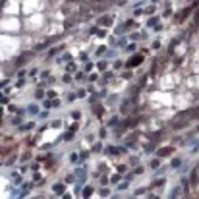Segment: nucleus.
Listing matches in <instances>:
<instances>
[{
	"instance_id": "1",
	"label": "nucleus",
	"mask_w": 199,
	"mask_h": 199,
	"mask_svg": "<svg viewBox=\"0 0 199 199\" xmlns=\"http://www.w3.org/2000/svg\"><path fill=\"white\" fill-rule=\"evenodd\" d=\"M18 50H19V39L0 35V62L10 60L12 56H16Z\"/></svg>"
},
{
	"instance_id": "2",
	"label": "nucleus",
	"mask_w": 199,
	"mask_h": 199,
	"mask_svg": "<svg viewBox=\"0 0 199 199\" xmlns=\"http://www.w3.org/2000/svg\"><path fill=\"white\" fill-rule=\"evenodd\" d=\"M182 83V75L180 72H164L161 77V81H158V89L161 91H172V89L176 87V85Z\"/></svg>"
},
{
	"instance_id": "3",
	"label": "nucleus",
	"mask_w": 199,
	"mask_h": 199,
	"mask_svg": "<svg viewBox=\"0 0 199 199\" xmlns=\"http://www.w3.org/2000/svg\"><path fill=\"white\" fill-rule=\"evenodd\" d=\"M43 23H45V16H43V14H35V16H31V18H27V21H25L23 29H25L27 33L39 31V29L43 27Z\"/></svg>"
},
{
	"instance_id": "4",
	"label": "nucleus",
	"mask_w": 199,
	"mask_h": 199,
	"mask_svg": "<svg viewBox=\"0 0 199 199\" xmlns=\"http://www.w3.org/2000/svg\"><path fill=\"white\" fill-rule=\"evenodd\" d=\"M19 27H21V23H19V19L18 18H14V16H12V18H4V16H2V18H0V29H2V31H19Z\"/></svg>"
},
{
	"instance_id": "5",
	"label": "nucleus",
	"mask_w": 199,
	"mask_h": 199,
	"mask_svg": "<svg viewBox=\"0 0 199 199\" xmlns=\"http://www.w3.org/2000/svg\"><path fill=\"white\" fill-rule=\"evenodd\" d=\"M143 60H145V52H137V54H134L130 60L126 62V66H128L130 70H134V68H137V66L143 64Z\"/></svg>"
},
{
	"instance_id": "6",
	"label": "nucleus",
	"mask_w": 199,
	"mask_h": 199,
	"mask_svg": "<svg viewBox=\"0 0 199 199\" xmlns=\"http://www.w3.org/2000/svg\"><path fill=\"white\" fill-rule=\"evenodd\" d=\"M184 87H188L190 91H199V74H191V77L184 81Z\"/></svg>"
},
{
	"instance_id": "7",
	"label": "nucleus",
	"mask_w": 199,
	"mask_h": 199,
	"mask_svg": "<svg viewBox=\"0 0 199 199\" xmlns=\"http://www.w3.org/2000/svg\"><path fill=\"white\" fill-rule=\"evenodd\" d=\"M114 19H116L114 14H104V16H101V18L97 19V25L99 27H110L112 23H114Z\"/></svg>"
},
{
	"instance_id": "8",
	"label": "nucleus",
	"mask_w": 199,
	"mask_h": 199,
	"mask_svg": "<svg viewBox=\"0 0 199 199\" xmlns=\"http://www.w3.org/2000/svg\"><path fill=\"white\" fill-rule=\"evenodd\" d=\"M122 153H126V147H116V145H107L104 147V155L107 157H118Z\"/></svg>"
},
{
	"instance_id": "9",
	"label": "nucleus",
	"mask_w": 199,
	"mask_h": 199,
	"mask_svg": "<svg viewBox=\"0 0 199 199\" xmlns=\"http://www.w3.org/2000/svg\"><path fill=\"white\" fill-rule=\"evenodd\" d=\"M33 56H35V52H23V54H19V58H16V68H21L23 64H27L29 60H33Z\"/></svg>"
},
{
	"instance_id": "10",
	"label": "nucleus",
	"mask_w": 199,
	"mask_h": 199,
	"mask_svg": "<svg viewBox=\"0 0 199 199\" xmlns=\"http://www.w3.org/2000/svg\"><path fill=\"white\" fill-rule=\"evenodd\" d=\"M174 151H176V149L172 147V145H166V147H161V149H157L155 153H157V157L164 158V157H170V155H174Z\"/></svg>"
},
{
	"instance_id": "11",
	"label": "nucleus",
	"mask_w": 199,
	"mask_h": 199,
	"mask_svg": "<svg viewBox=\"0 0 199 199\" xmlns=\"http://www.w3.org/2000/svg\"><path fill=\"white\" fill-rule=\"evenodd\" d=\"M188 178H190V184L193 185V188H199V166H195Z\"/></svg>"
},
{
	"instance_id": "12",
	"label": "nucleus",
	"mask_w": 199,
	"mask_h": 199,
	"mask_svg": "<svg viewBox=\"0 0 199 199\" xmlns=\"http://www.w3.org/2000/svg\"><path fill=\"white\" fill-rule=\"evenodd\" d=\"M25 112H27L29 116H39V112H41V107H39V104H35V102H31V104H27Z\"/></svg>"
},
{
	"instance_id": "13",
	"label": "nucleus",
	"mask_w": 199,
	"mask_h": 199,
	"mask_svg": "<svg viewBox=\"0 0 199 199\" xmlns=\"http://www.w3.org/2000/svg\"><path fill=\"white\" fill-rule=\"evenodd\" d=\"M147 27H149V29H153V31H161L162 25L158 23V18H151V19L147 21Z\"/></svg>"
},
{
	"instance_id": "14",
	"label": "nucleus",
	"mask_w": 199,
	"mask_h": 199,
	"mask_svg": "<svg viewBox=\"0 0 199 199\" xmlns=\"http://www.w3.org/2000/svg\"><path fill=\"white\" fill-rule=\"evenodd\" d=\"M52 191H54V195H62L66 191V182L62 184V182H56L54 185H52Z\"/></svg>"
},
{
	"instance_id": "15",
	"label": "nucleus",
	"mask_w": 199,
	"mask_h": 199,
	"mask_svg": "<svg viewBox=\"0 0 199 199\" xmlns=\"http://www.w3.org/2000/svg\"><path fill=\"white\" fill-rule=\"evenodd\" d=\"M93 193H95V188H93V185H83V190H81V197L89 199Z\"/></svg>"
},
{
	"instance_id": "16",
	"label": "nucleus",
	"mask_w": 199,
	"mask_h": 199,
	"mask_svg": "<svg viewBox=\"0 0 199 199\" xmlns=\"http://www.w3.org/2000/svg\"><path fill=\"white\" fill-rule=\"evenodd\" d=\"M102 149H104L102 147V141H99V139H95V141L91 143V153H101Z\"/></svg>"
},
{
	"instance_id": "17",
	"label": "nucleus",
	"mask_w": 199,
	"mask_h": 199,
	"mask_svg": "<svg viewBox=\"0 0 199 199\" xmlns=\"http://www.w3.org/2000/svg\"><path fill=\"white\" fill-rule=\"evenodd\" d=\"M120 116H110V118H108L107 120V128H116V126L120 124Z\"/></svg>"
},
{
	"instance_id": "18",
	"label": "nucleus",
	"mask_w": 199,
	"mask_h": 199,
	"mask_svg": "<svg viewBox=\"0 0 199 199\" xmlns=\"http://www.w3.org/2000/svg\"><path fill=\"white\" fill-rule=\"evenodd\" d=\"M182 164H184V162H182V158H180V157H174V158L170 161V168H172V170H180Z\"/></svg>"
},
{
	"instance_id": "19",
	"label": "nucleus",
	"mask_w": 199,
	"mask_h": 199,
	"mask_svg": "<svg viewBox=\"0 0 199 199\" xmlns=\"http://www.w3.org/2000/svg\"><path fill=\"white\" fill-rule=\"evenodd\" d=\"M164 184H166V178H153V182H151V185H149V188H153V190H155V188H161V185H164Z\"/></svg>"
},
{
	"instance_id": "20",
	"label": "nucleus",
	"mask_w": 199,
	"mask_h": 199,
	"mask_svg": "<svg viewBox=\"0 0 199 199\" xmlns=\"http://www.w3.org/2000/svg\"><path fill=\"white\" fill-rule=\"evenodd\" d=\"M10 180H12V184H16V185H21V184H23V178H21V174H19V172H12Z\"/></svg>"
},
{
	"instance_id": "21",
	"label": "nucleus",
	"mask_w": 199,
	"mask_h": 199,
	"mask_svg": "<svg viewBox=\"0 0 199 199\" xmlns=\"http://www.w3.org/2000/svg\"><path fill=\"white\" fill-rule=\"evenodd\" d=\"M182 191H184V188H182V185H174V188H172V191H170V195H168V197H172V199H176V197H180V195H182Z\"/></svg>"
},
{
	"instance_id": "22",
	"label": "nucleus",
	"mask_w": 199,
	"mask_h": 199,
	"mask_svg": "<svg viewBox=\"0 0 199 199\" xmlns=\"http://www.w3.org/2000/svg\"><path fill=\"white\" fill-rule=\"evenodd\" d=\"M74 137H75V131H72V130H68L66 134H62V135H60L62 141H74Z\"/></svg>"
},
{
	"instance_id": "23",
	"label": "nucleus",
	"mask_w": 199,
	"mask_h": 199,
	"mask_svg": "<svg viewBox=\"0 0 199 199\" xmlns=\"http://www.w3.org/2000/svg\"><path fill=\"white\" fill-rule=\"evenodd\" d=\"M158 166H161V157L151 158V162H149V168H151V170H157Z\"/></svg>"
},
{
	"instance_id": "24",
	"label": "nucleus",
	"mask_w": 199,
	"mask_h": 199,
	"mask_svg": "<svg viewBox=\"0 0 199 199\" xmlns=\"http://www.w3.org/2000/svg\"><path fill=\"white\" fill-rule=\"evenodd\" d=\"M62 50H64V46H54V48H50V50L46 52V58H54L56 52H62Z\"/></svg>"
},
{
	"instance_id": "25",
	"label": "nucleus",
	"mask_w": 199,
	"mask_h": 199,
	"mask_svg": "<svg viewBox=\"0 0 199 199\" xmlns=\"http://www.w3.org/2000/svg\"><path fill=\"white\" fill-rule=\"evenodd\" d=\"M131 77H134V72H131L130 68L126 70V72H122V74H120V79H124V81H126V79H131Z\"/></svg>"
},
{
	"instance_id": "26",
	"label": "nucleus",
	"mask_w": 199,
	"mask_h": 199,
	"mask_svg": "<svg viewBox=\"0 0 199 199\" xmlns=\"http://www.w3.org/2000/svg\"><path fill=\"white\" fill-rule=\"evenodd\" d=\"M33 128H35V122H27V124L19 126V131H29V130H33Z\"/></svg>"
},
{
	"instance_id": "27",
	"label": "nucleus",
	"mask_w": 199,
	"mask_h": 199,
	"mask_svg": "<svg viewBox=\"0 0 199 199\" xmlns=\"http://www.w3.org/2000/svg\"><path fill=\"white\" fill-rule=\"evenodd\" d=\"M126 45H128V37H126V33H124V35H122V37L116 41V46L120 48V46H126Z\"/></svg>"
},
{
	"instance_id": "28",
	"label": "nucleus",
	"mask_w": 199,
	"mask_h": 199,
	"mask_svg": "<svg viewBox=\"0 0 199 199\" xmlns=\"http://www.w3.org/2000/svg\"><path fill=\"white\" fill-rule=\"evenodd\" d=\"M37 118H39V120H48V118H50V112H48V108H46V110H41Z\"/></svg>"
},
{
	"instance_id": "29",
	"label": "nucleus",
	"mask_w": 199,
	"mask_h": 199,
	"mask_svg": "<svg viewBox=\"0 0 199 199\" xmlns=\"http://www.w3.org/2000/svg\"><path fill=\"white\" fill-rule=\"evenodd\" d=\"M95 68H97V70H101V72H104V70L108 68V60H101L99 64H95Z\"/></svg>"
},
{
	"instance_id": "30",
	"label": "nucleus",
	"mask_w": 199,
	"mask_h": 199,
	"mask_svg": "<svg viewBox=\"0 0 199 199\" xmlns=\"http://www.w3.org/2000/svg\"><path fill=\"white\" fill-rule=\"evenodd\" d=\"M120 180H122V174H120V172H118V170H116L114 174H112V176H110V182H112V184H118V182H120Z\"/></svg>"
},
{
	"instance_id": "31",
	"label": "nucleus",
	"mask_w": 199,
	"mask_h": 199,
	"mask_svg": "<svg viewBox=\"0 0 199 199\" xmlns=\"http://www.w3.org/2000/svg\"><path fill=\"white\" fill-rule=\"evenodd\" d=\"M81 118H83V114H81V110H74V112H72V120H74V122H79V120H81Z\"/></svg>"
},
{
	"instance_id": "32",
	"label": "nucleus",
	"mask_w": 199,
	"mask_h": 199,
	"mask_svg": "<svg viewBox=\"0 0 199 199\" xmlns=\"http://www.w3.org/2000/svg\"><path fill=\"white\" fill-rule=\"evenodd\" d=\"M114 56H116V46H114V48H110V50L107 48V52H104V58H107V60H110V58H114Z\"/></svg>"
},
{
	"instance_id": "33",
	"label": "nucleus",
	"mask_w": 199,
	"mask_h": 199,
	"mask_svg": "<svg viewBox=\"0 0 199 199\" xmlns=\"http://www.w3.org/2000/svg\"><path fill=\"white\" fill-rule=\"evenodd\" d=\"M75 180H77V176H75L74 172H72V174H68V176H66V178H64V182H66V184H74V182H75Z\"/></svg>"
},
{
	"instance_id": "34",
	"label": "nucleus",
	"mask_w": 199,
	"mask_h": 199,
	"mask_svg": "<svg viewBox=\"0 0 199 199\" xmlns=\"http://www.w3.org/2000/svg\"><path fill=\"white\" fill-rule=\"evenodd\" d=\"M72 58H74V56L70 54V52H64V54H62V58H58V62H60V64H62V62H70Z\"/></svg>"
},
{
	"instance_id": "35",
	"label": "nucleus",
	"mask_w": 199,
	"mask_h": 199,
	"mask_svg": "<svg viewBox=\"0 0 199 199\" xmlns=\"http://www.w3.org/2000/svg\"><path fill=\"white\" fill-rule=\"evenodd\" d=\"M149 190H151V188H139V190H135V191H134V195H135V197H139V195H143V193H147Z\"/></svg>"
},
{
	"instance_id": "36",
	"label": "nucleus",
	"mask_w": 199,
	"mask_h": 199,
	"mask_svg": "<svg viewBox=\"0 0 199 199\" xmlns=\"http://www.w3.org/2000/svg\"><path fill=\"white\" fill-rule=\"evenodd\" d=\"M128 185H130V182H128V180H126V182H118V191L128 190Z\"/></svg>"
},
{
	"instance_id": "37",
	"label": "nucleus",
	"mask_w": 199,
	"mask_h": 199,
	"mask_svg": "<svg viewBox=\"0 0 199 199\" xmlns=\"http://www.w3.org/2000/svg\"><path fill=\"white\" fill-rule=\"evenodd\" d=\"M155 10H157V6H153V4H151V6H147V8H145L143 12H145L147 16H153V14H155Z\"/></svg>"
},
{
	"instance_id": "38",
	"label": "nucleus",
	"mask_w": 199,
	"mask_h": 199,
	"mask_svg": "<svg viewBox=\"0 0 199 199\" xmlns=\"http://www.w3.org/2000/svg\"><path fill=\"white\" fill-rule=\"evenodd\" d=\"M8 102H10L8 95H6V93H0V104H8Z\"/></svg>"
},
{
	"instance_id": "39",
	"label": "nucleus",
	"mask_w": 199,
	"mask_h": 199,
	"mask_svg": "<svg viewBox=\"0 0 199 199\" xmlns=\"http://www.w3.org/2000/svg\"><path fill=\"white\" fill-rule=\"evenodd\" d=\"M75 95H77V99H85V97H87V89H77Z\"/></svg>"
},
{
	"instance_id": "40",
	"label": "nucleus",
	"mask_w": 199,
	"mask_h": 199,
	"mask_svg": "<svg viewBox=\"0 0 199 199\" xmlns=\"http://www.w3.org/2000/svg\"><path fill=\"white\" fill-rule=\"evenodd\" d=\"M70 162H72V164L79 162V155H77V153H72V155H70Z\"/></svg>"
},
{
	"instance_id": "41",
	"label": "nucleus",
	"mask_w": 199,
	"mask_h": 199,
	"mask_svg": "<svg viewBox=\"0 0 199 199\" xmlns=\"http://www.w3.org/2000/svg\"><path fill=\"white\" fill-rule=\"evenodd\" d=\"M151 48H153V50H158V48H161V39H157V41L151 43Z\"/></svg>"
},
{
	"instance_id": "42",
	"label": "nucleus",
	"mask_w": 199,
	"mask_h": 199,
	"mask_svg": "<svg viewBox=\"0 0 199 199\" xmlns=\"http://www.w3.org/2000/svg\"><path fill=\"white\" fill-rule=\"evenodd\" d=\"M12 126H21V116H14L12 118Z\"/></svg>"
},
{
	"instance_id": "43",
	"label": "nucleus",
	"mask_w": 199,
	"mask_h": 199,
	"mask_svg": "<svg viewBox=\"0 0 199 199\" xmlns=\"http://www.w3.org/2000/svg\"><path fill=\"white\" fill-rule=\"evenodd\" d=\"M35 97H37V99H43V97H46V95H45V91H43V87H39L37 91H35Z\"/></svg>"
},
{
	"instance_id": "44",
	"label": "nucleus",
	"mask_w": 199,
	"mask_h": 199,
	"mask_svg": "<svg viewBox=\"0 0 199 199\" xmlns=\"http://www.w3.org/2000/svg\"><path fill=\"white\" fill-rule=\"evenodd\" d=\"M116 170L120 172V174H124V172H128V164H118V168Z\"/></svg>"
},
{
	"instance_id": "45",
	"label": "nucleus",
	"mask_w": 199,
	"mask_h": 199,
	"mask_svg": "<svg viewBox=\"0 0 199 199\" xmlns=\"http://www.w3.org/2000/svg\"><path fill=\"white\" fill-rule=\"evenodd\" d=\"M99 193H101V197H108V195H110V190H108V188H102Z\"/></svg>"
},
{
	"instance_id": "46",
	"label": "nucleus",
	"mask_w": 199,
	"mask_h": 199,
	"mask_svg": "<svg viewBox=\"0 0 199 199\" xmlns=\"http://www.w3.org/2000/svg\"><path fill=\"white\" fill-rule=\"evenodd\" d=\"M87 79L91 81V83H93V81H99V74H89V75H87Z\"/></svg>"
},
{
	"instance_id": "47",
	"label": "nucleus",
	"mask_w": 199,
	"mask_h": 199,
	"mask_svg": "<svg viewBox=\"0 0 199 199\" xmlns=\"http://www.w3.org/2000/svg\"><path fill=\"white\" fill-rule=\"evenodd\" d=\"M99 137H101V139L107 137V126H102V128H101V131H99Z\"/></svg>"
},
{
	"instance_id": "48",
	"label": "nucleus",
	"mask_w": 199,
	"mask_h": 199,
	"mask_svg": "<svg viewBox=\"0 0 199 199\" xmlns=\"http://www.w3.org/2000/svg\"><path fill=\"white\" fill-rule=\"evenodd\" d=\"M107 48H108L107 45H102V46H99V48H97V54H99V56H101V54H104V52H107Z\"/></svg>"
},
{
	"instance_id": "49",
	"label": "nucleus",
	"mask_w": 199,
	"mask_h": 199,
	"mask_svg": "<svg viewBox=\"0 0 199 199\" xmlns=\"http://www.w3.org/2000/svg\"><path fill=\"white\" fill-rule=\"evenodd\" d=\"M87 77V75H85V72H77V74H75V81H79V79H85Z\"/></svg>"
},
{
	"instance_id": "50",
	"label": "nucleus",
	"mask_w": 199,
	"mask_h": 199,
	"mask_svg": "<svg viewBox=\"0 0 199 199\" xmlns=\"http://www.w3.org/2000/svg\"><path fill=\"white\" fill-rule=\"evenodd\" d=\"M134 172H135V176H139V174H143V172H145V166H137Z\"/></svg>"
},
{
	"instance_id": "51",
	"label": "nucleus",
	"mask_w": 199,
	"mask_h": 199,
	"mask_svg": "<svg viewBox=\"0 0 199 199\" xmlns=\"http://www.w3.org/2000/svg\"><path fill=\"white\" fill-rule=\"evenodd\" d=\"M66 70H68L70 74H72V70H75V62H70V64L66 66Z\"/></svg>"
},
{
	"instance_id": "52",
	"label": "nucleus",
	"mask_w": 199,
	"mask_h": 199,
	"mask_svg": "<svg viewBox=\"0 0 199 199\" xmlns=\"http://www.w3.org/2000/svg\"><path fill=\"white\" fill-rule=\"evenodd\" d=\"M50 126H52V128H60V126H62V120H54V122H50Z\"/></svg>"
},
{
	"instance_id": "53",
	"label": "nucleus",
	"mask_w": 199,
	"mask_h": 199,
	"mask_svg": "<svg viewBox=\"0 0 199 199\" xmlns=\"http://www.w3.org/2000/svg\"><path fill=\"white\" fill-rule=\"evenodd\" d=\"M8 112H18V107H14V104L8 102Z\"/></svg>"
},
{
	"instance_id": "54",
	"label": "nucleus",
	"mask_w": 199,
	"mask_h": 199,
	"mask_svg": "<svg viewBox=\"0 0 199 199\" xmlns=\"http://www.w3.org/2000/svg\"><path fill=\"white\" fill-rule=\"evenodd\" d=\"M126 50H128V52L135 50V45H134V43H131V45H126Z\"/></svg>"
},
{
	"instance_id": "55",
	"label": "nucleus",
	"mask_w": 199,
	"mask_h": 199,
	"mask_svg": "<svg viewBox=\"0 0 199 199\" xmlns=\"http://www.w3.org/2000/svg\"><path fill=\"white\" fill-rule=\"evenodd\" d=\"M46 97H48V99H54V97H56V93L50 89V91H46Z\"/></svg>"
},
{
	"instance_id": "56",
	"label": "nucleus",
	"mask_w": 199,
	"mask_h": 199,
	"mask_svg": "<svg viewBox=\"0 0 199 199\" xmlns=\"http://www.w3.org/2000/svg\"><path fill=\"white\" fill-rule=\"evenodd\" d=\"M91 68H95V64H93V62H87V64H85V72H89Z\"/></svg>"
},
{
	"instance_id": "57",
	"label": "nucleus",
	"mask_w": 199,
	"mask_h": 199,
	"mask_svg": "<svg viewBox=\"0 0 199 199\" xmlns=\"http://www.w3.org/2000/svg\"><path fill=\"white\" fill-rule=\"evenodd\" d=\"M37 72H39L37 68H31V70H29V75H37Z\"/></svg>"
},
{
	"instance_id": "58",
	"label": "nucleus",
	"mask_w": 199,
	"mask_h": 199,
	"mask_svg": "<svg viewBox=\"0 0 199 199\" xmlns=\"http://www.w3.org/2000/svg\"><path fill=\"white\" fill-rule=\"evenodd\" d=\"M62 79H64L66 83H70V81H72V77H70V75H68V74H66V75H62Z\"/></svg>"
},
{
	"instance_id": "59",
	"label": "nucleus",
	"mask_w": 199,
	"mask_h": 199,
	"mask_svg": "<svg viewBox=\"0 0 199 199\" xmlns=\"http://www.w3.org/2000/svg\"><path fill=\"white\" fill-rule=\"evenodd\" d=\"M29 168H31L33 172H37V170H39V164H37V162H35V164H31V166H29Z\"/></svg>"
},
{
	"instance_id": "60",
	"label": "nucleus",
	"mask_w": 199,
	"mask_h": 199,
	"mask_svg": "<svg viewBox=\"0 0 199 199\" xmlns=\"http://www.w3.org/2000/svg\"><path fill=\"white\" fill-rule=\"evenodd\" d=\"M33 180L39 182V180H41V174H37V172H35V174H33Z\"/></svg>"
},
{
	"instance_id": "61",
	"label": "nucleus",
	"mask_w": 199,
	"mask_h": 199,
	"mask_svg": "<svg viewBox=\"0 0 199 199\" xmlns=\"http://www.w3.org/2000/svg\"><path fill=\"white\" fill-rule=\"evenodd\" d=\"M4 116V104H0V118Z\"/></svg>"
},
{
	"instance_id": "62",
	"label": "nucleus",
	"mask_w": 199,
	"mask_h": 199,
	"mask_svg": "<svg viewBox=\"0 0 199 199\" xmlns=\"http://www.w3.org/2000/svg\"><path fill=\"white\" fill-rule=\"evenodd\" d=\"M195 131H199V124H197V128H195Z\"/></svg>"
},
{
	"instance_id": "63",
	"label": "nucleus",
	"mask_w": 199,
	"mask_h": 199,
	"mask_svg": "<svg viewBox=\"0 0 199 199\" xmlns=\"http://www.w3.org/2000/svg\"><path fill=\"white\" fill-rule=\"evenodd\" d=\"M151 2H153V4H155V2H158V0H151Z\"/></svg>"
}]
</instances>
